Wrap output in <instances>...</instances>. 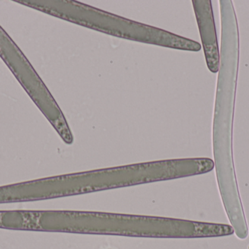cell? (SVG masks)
Here are the masks:
<instances>
[{"label":"cell","mask_w":249,"mask_h":249,"mask_svg":"<svg viewBox=\"0 0 249 249\" xmlns=\"http://www.w3.org/2000/svg\"><path fill=\"white\" fill-rule=\"evenodd\" d=\"M208 158L162 161L55 176L57 198L211 172Z\"/></svg>","instance_id":"6da1fadb"},{"label":"cell","mask_w":249,"mask_h":249,"mask_svg":"<svg viewBox=\"0 0 249 249\" xmlns=\"http://www.w3.org/2000/svg\"><path fill=\"white\" fill-rule=\"evenodd\" d=\"M193 3L208 67L212 73H218L220 68V54L212 1L210 0H203L193 1Z\"/></svg>","instance_id":"7a4b0ae2"}]
</instances>
